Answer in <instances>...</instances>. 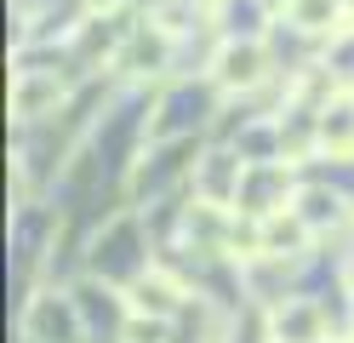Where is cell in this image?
<instances>
[{"label": "cell", "instance_id": "6da1fadb", "mask_svg": "<svg viewBox=\"0 0 354 343\" xmlns=\"http://www.w3.org/2000/svg\"><path fill=\"white\" fill-rule=\"evenodd\" d=\"M206 80L223 91V98H252L274 80V58H269V40L263 35H240V40H223L206 63Z\"/></svg>", "mask_w": 354, "mask_h": 343}, {"label": "cell", "instance_id": "7a4b0ae2", "mask_svg": "<svg viewBox=\"0 0 354 343\" xmlns=\"http://www.w3.org/2000/svg\"><path fill=\"white\" fill-rule=\"evenodd\" d=\"M17 326H24L29 343H92V326H86V315H80V297L75 292H57V286L29 292Z\"/></svg>", "mask_w": 354, "mask_h": 343}, {"label": "cell", "instance_id": "3957f363", "mask_svg": "<svg viewBox=\"0 0 354 343\" xmlns=\"http://www.w3.org/2000/svg\"><path fill=\"white\" fill-rule=\"evenodd\" d=\"M297 160H246V177H240V195H234V212L246 218H274L297 200Z\"/></svg>", "mask_w": 354, "mask_h": 343}, {"label": "cell", "instance_id": "277c9868", "mask_svg": "<svg viewBox=\"0 0 354 343\" xmlns=\"http://www.w3.org/2000/svg\"><path fill=\"white\" fill-rule=\"evenodd\" d=\"M126 304H131V315H143V320H183V309L194 304V286L189 281H177V274L166 269V263H149L138 281L126 286Z\"/></svg>", "mask_w": 354, "mask_h": 343}, {"label": "cell", "instance_id": "5b68a950", "mask_svg": "<svg viewBox=\"0 0 354 343\" xmlns=\"http://www.w3.org/2000/svg\"><path fill=\"white\" fill-rule=\"evenodd\" d=\"M171 58H177V40L154 17H143V23H131V35L120 46V63L115 69H120L126 80H160L166 69H171Z\"/></svg>", "mask_w": 354, "mask_h": 343}, {"label": "cell", "instance_id": "8992f818", "mask_svg": "<svg viewBox=\"0 0 354 343\" xmlns=\"http://www.w3.org/2000/svg\"><path fill=\"white\" fill-rule=\"evenodd\" d=\"M326 337H331L326 332V309L315 297H303V292L280 297V304L263 315V343H326Z\"/></svg>", "mask_w": 354, "mask_h": 343}, {"label": "cell", "instance_id": "52a82bcc", "mask_svg": "<svg viewBox=\"0 0 354 343\" xmlns=\"http://www.w3.org/2000/svg\"><path fill=\"white\" fill-rule=\"evenodd\" d=\"M240 177H246V155H240V149H212V155H201L189 166V189H194V200L234 206Z\"/></svg>", "mask_w": 354, "mask_h": 343}, {"label": "cell", "instance_id": "ba28073f", "mask_svg": "<svg viewBox=\"0 0 354 343\" xmlns=\"http://www.w3.org/2000/svg\"><path fill=\"white\" fill-rule=\"evenodd\" d=\"M315 155L354 160V86H337L315 114Z\"/></svg>", "mask_w": 354, "mask_h": 343}, {"label": "cell", "instance_id": "9c48e42d", "mask_svg": "<svg viewBox=\"0 0 354 343\" xmlns=\"http://www.w3.org/2000/svg\"><path fill=\"white\" fill-rule=\"evenodd\" d=\"M315 229H308L292 206L286 212H274V218H257V252L263 258H280V263H303L308 252H315Z\"/></svg>", "mask_w": 354, "mask_h": 343}, {"label": "cell", "instance_id": "30bf717a", "mask_svg": "<svg viewBox=\"0 0 354 343\" xmlns=\"http://www.w3.org/2000/svg\"><path fill=\"white\" fill-rule=\"evenodd\" d=\"M280 23L308 40H337L348 35V6L343 0H280Z\"/></svg>", "mask_w": 354, "mask_h": 343}, {"label": "cell", "instance_id": "8fae6325", "mask_svg": "<svg viewBox=\"0 0 354 343\" xmlns=\"http://www.w3.org/2000/svg\"><path fill=\"white\" fill-rule=\"evenodd\" d=\"M292 212L315 229V235H326V229H337L343 223V195L331 189V183H303L297 200H292Z\"/></svg>", "mask_w": 354, "mask_h": 343}, {"label": "cell", "instance_id": "7c38bea8", "mask_svg": "<svg viewBox=\"0 0 354 343\" xmlns=\"http://www.w3.org/2000/svg\"><path fill=\"white\" fill-rule=\"evenodd\" d=\"M343 6H348V29H354V0H343Z\"/></svg>", "mask_w": 354, "mask_h": 343}, {"label": "cell", "instance_id": "4fadbf2b", "mask_svg": "<svg viewBox=\"0 0 354 343\" xmlns=\"http://www.w3.org/2000/svg\"><path fill=\"white\" fill-rule=\"evenodd\" d=\"M326 343H343V337H326Z\"/></svg>", "mask_w": 354, "mask_h": 343}, {"label": "cell", "instance_id": "5bb4252c", "mask_svg": "<svg viewBox=\"0 0 354 343\" xmlns=\"http://www.w3.org/2000/svg\"><path fill=\"white\" fill-rule=\"evenodd\" d=\"M24 343H29V337H24Z\"/></svg>", "mask_w": 354, "mask_h": 343}]
</instances>
